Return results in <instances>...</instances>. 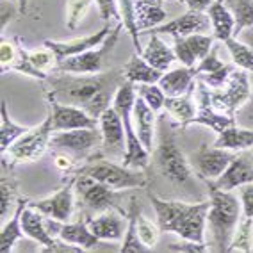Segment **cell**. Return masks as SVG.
Returning <instances> with one entry per match:
<instances>
[{
  "label": "cell",
  "instance_id": "cell-51",
  "mask_svg": "<svg viewBox=\"0 0 253 253\" xmlns=\"http://www.w3.org/2000/svg\"><path fill=\"white\" fill-rule=\"evenodd\" d=\"M241 36H243V41L246 45H250L253 48V27H246L243 32H241Z\"/></svg>",
  "mask_w": 253,
  "mask_h": 253
},
{
  "label": "cell",
  "instance_id": "cell-21",
  "mask_svg": "<svg viewBox=\"0 0 253 253\" xmlns=\"http://www.w3.org/2000/svg\"><path fill=\"white\" fill-rule=\"evenodd\" d=\"M113 29H109V25L105 23L104 27L96 31L95 34H87L84 38H75V40H70V41H54V40H45L43 41V45L46 48H50L54 52L55 59L59 61H64V59L73 57V55H79L82 52H86V50H91L98 46L105 38L111 34Z\"/></svg>",
  "mask_w": 253,
  "mask_h": 253
},
{
  "label": "cell",
  "instance_id": "cell-46",
  "mask_svg": "<svg viewBox=\"0 0 253 253\" xmlns=\"http://www.w3.org/2000/svg\"><path fill=\"white\" fill-rule=\"evenodd\" d=\"M241 205L244 216L253 219V184L241 185Z\"/></svg>",
  "mask_w": 253,
  "mask_h": 253
},
{
  "label": "cell",
  "instance_id": "cell-35",
  "mask_svg": "<svg viewBox=\"0 0 253 253\" xmlns=\"http://www.w3.org/2000/svg\"><path fill=\"white\" fill-rule=\"evenodd\" d=\"M118 5H120V13H122V23L125 31L130 34L132 43H134V48H136V54H143V46L139 43V29H137V20H136V11H134V2L132 0H118Z\"/></svg>",
  "mask_w": 253,
  "mask_h": 253
},
{
  "label": "cell",
  "instance_id": "cell-23",
  "mask_svg": "<svg viewBox=\"0 0 253 253\" xmlns=\"http://www.w3.org/2000/svg\"><path fill=\"white\" fill-rule=\"evenodd\" d=\"M196 79H198V73H196L195 66H184L182 64L180 68L164 72L157 84L166 93V96H180L185 95L191 87L195 86Z\"/></svg>",
  "mask_w": 253,
  "mask_h": 253
},
{
  "label": "cell",
  "instance_id": "cell-6",
  "mask_svg": "<svg viewBox=\"0 0 253 253\" xmlns=\"http://www.w3.org/2000/svg\"><path fill=\"white\" fill-rule=\"evenodd\" d=\"M77 173H86L116 191L146 187L148 184V178L139 168H126L123 164H114L113 161H104L100 157L95 161L91 159V163L82 166Z\"/></svg>",
  "mask_w": 253,
  "mask_h": 253
},
{
  "label": "cell",
  "instance_id": "cell-18",
  "mask_svg": "<svg viewBox=\"0 0 253 253\" xmlns=\"http://www.w3.org/2000/svg\"><path fill=\"white\" fill-rule=\"evenodd\" d=\"M205 184L209 185V189L221 191H234L241 185L253 184V155L246 152L235 155L221 176H217L216 180H207Z\"/></svg>",
  "mask_w": 253,
  "mask_h": 253
},
{
  "label": "cell",
  "instance_id": "cell-31",
  "mask_svg": "<svg viewBox=\"0 0 253 253\" xmlns=\"http://www.w3.org/2000/svg\"><path fill=\"white\" fill-rule=\"evenodd\" d=\"M217 148H226L232 152H244L253 148V128H241L237 125H232L217 134V139L214 143Z\"/></svg>",
  "mask_w": 253,
  "mask_h": 253
},
{
  "label": "cell",
  "instance_id": "cell-28",
  "mask_svg": "<svg viewBox=\"0 0 253 253\" xmlns=\"http://www.w3.org/2000/svg\"><path fill=\"white\" fill-rule=\"evenodd\" d=\"M29 202H31V200H27V198H18L13 217L2 226V232H0V250H2V253L13 252L14 244L23 237L22 214H23V211H25V207L29 205Z\"/></svg>",
  "mask_w": 253,
  "mask_h": 253
},
{
  "label": "cell",
  "instance_id": "cell-48",
  "mask_svg": "<svg viewBox=\"0 0 253 253\" xmlns=\"http://www.w3.org/2000/svg\"><path fill=\"white\" fill-rule=\"evenodd\" d=\"M75 161L77 159L73 157V155L66 154V152H57L55 154V166L61 173H70L75 169Z\"/></svg>",
  "mask_w": 253,
  "mask_h": 253
},
{
  "label": "cell",
  "instance_id": "cell-5",
  "mask_svg": "<svg viewBox=\"0 0 253 253\" xmlns=\"http://www.w3.org/2000/svg\"><path fill=\"white\" fill-rule=\"evenodd\" d=\"M134 102H136V87H134V82L125 81L120 86V89L116 91V96L113 100V107L122 116V122L126 134V152L122 164L126 168L146 169L150 164V152L145 148V145L141 143L139 136H137V132L134 130V123H132V120H134L132 118Z\"/></svg>",
  "mask_w": 253,
  "mask_h": 253
},
{
  "label": "cell",
  "instance_id": "cell-14",
  "mask_svg": "<svg viewBox=\"0 0 253 253\" xmlns=\"http://www.w3.org/2000/svg\"><path fill=\"white\" fill-rule=\"evenodd\" d=\"M100 130H102V154L111 159L125 157L126 152V134L122 116L111 105L100 116Z\"/></svg>",
  "mask_w": 253,
  "mask_h": 253
},
{
  "label": "cell",
  "instance_id": "cell-29",
  "mask_svg": "<svg viewBox=\"0 0 253 253\" xmlns=\"http://www.w3.org/2000/svg\"><path fill=\"white\" fill-rule=\"evenodd\" d=\"M195 87H191L185 95H180V96H166L164 100V109L168 111L169 116H173L176 122L180 123V128L185 130V125L189 122L191 118L196 114V107H195Z\"/></svg>",
  "mask_w": 253,
  "mask_h": 253
},
{
  "label": "cell",
  "instance_id": "cell-4",
  "mask_svg": "<svg viewBox=\"0 0 253 253\" xmlns=\"http://www.w3.org/2000/svg\"><path fill=\"white\" fill-rule=\"evenodd\" d=\"M157 145L154 146V161L159 173L176 185H193V173L189 159L182 154L176 145V137L171 123L166 120V114L159 116Z\"/></svg>",
  "mask_w": 253,
  "mask_h": 253
},
{
  "label": "cell",
  "instance_id": "cell-40",
  "mask_svg": "<svg viewBox=\"0 0 253 253\" xmlns=\"http://www.w3.org/2000/svg\"><path fill=\"white\" fill-rule=\"evenodd\" d=\"M137 234H139L141 241H143L150 250H154L159 241V235H161V228H159V225H155V223H152L150 219H146V217L139 212V216H137Z\"/></svg>",
  "mask_w": 253,
  "mask_h": 253
},
{
  "label": "cell",
  "instance_id": "cell-27",
  "mask_svg": "<svg viewBox=\"0 0 253 253\" xmlns=\"http://www.w3.org/2000/svg\"><path fill=\"white\" fill-rule=\"evenodd\" d=\"M161 70L154 68L152 64L146 61L143 55L134 54L130 61L123 66V75L126 81L134 82V84H157L163 77Z\"/></svg>",
  "mask_w": 253,
  "mask_h": 253
},
{
  "label": "cell",
  "instance_id": "cell-36",
  "mask_svg": "<svg viewBox=\"0 0 253 253\" xmlns=\"http://www.w3.org/2000/svg\"><path fill=\"white\" fill-rule=\"evenodd\" d=\"M235 18V34L246 27H253V0H225Z\"/></svg>",
  "mask_w": 253,
  "mask_h": 253
},
{
  "label": "cell",
  "instance_id": "cell-50",
  "mask_svg": "<svg viewBox=\"0 0 253 253\" xmlns=\"http://www.w3.org/2000/svg\"><path fill=\"white\" fill-rule=\"evenodd\" d=\"M185 5H187V9L191 11H207L209 5L212 4L214 0H182Z\"/></svg>",
  "mask_w": 253,
  "mask_h": 253
},
{
  "label": "cell",
  "instance_id": "cell-30",
  "mask_svg": "<svg viewBox=\"0 0 253 253\" xmlns=\"http://www.w3.org/2000/svg\"><path fill=\"white\" fill-rule=\"evenodd\" d=\"M143 57L148 61L154 68L161 70V72H168L169 66L173 64V61H176L175 50L169 48V46L161 40L159 34H152V40L146 45V48H143Z\"/></svg>",
  "mask_w": 253,
  "mask_h": 253
},
{
  "label": "cell",
  "instance_id": "cell-25",
  "mask_svg": "<svg viewBox=\"0 0 253 253\" xmlns=\"http://www.w3.org/2000/svg\"><path fill=\"white\" fill-rule=\"evenodd\" d=\"M205 13L209 14V20H211L214 40L225 43L226 40L235 36V18L232 11L228 9V5L225 4V0H214Z\"/></svg>",
  "mask_w": 253,
  "mask_h": 253
},
{
  "label": "cell",
  "instance_id": "cell-15",
  "mask_svg": "<svg viewBox=\"0 0 253 253\" xmlns=\"http://www.w3.org/2000/svg\"><path fill=\"white\" fill-rule=\"evenodd\" d=\"M196 102H198V109H196V114L191 118L185 128L189 125H205L209 126L211 130L219 132L228 128V126L235 125V118L234 116H226V114L219 113L212 107V102H211V87L205 84L202 79L196 81Z\"/></svg>",
  "mask_w": 253,
  "mask_h": 253
},
{
  "label": "cell",
  "instance_id": "cell-43",
  "mask_svg": "<svg viewBox=\"0 0 253 253\" xmlns=\"http://www.w3.org/2000/svg\"><path fill=\"white\" fill-rule=\"evenodd\" d=\"M223 66H225V63L217 57V46L214 45L212 50H211V52H209V54L205 55V57L202 59L198 64H196L195 68H196V73H198V77H200V75H204V73L216 72V70L223 68Z\"/></svg>",
  "mask_w": 253,
  "mask_h": 253
},
{
  "label": "cell",
  "instance_id": "cell-53",
  "mask_svg": "<svg viewBox=\"0 0 253 253\" xmlns=\"http://www.w3.org/2000/svg\"><path fill=\"white\" fill-rule=\"evenodd\" d=\"M176 2H182V0H176ZM182 4H184V2H182Z\"/></svg>",
  "mask_w": 253,
  "mask_h": 253
},
{
  "label": "cell",
  "instance_id": "cell-33",
  "mask_svg": "<svg viewBox=\"0 0 253 253\" xmlns=\"http://www.w3.org/2000/svg\"><path fill=\"white\" fill-rule=\"evenodd\" d=\"M27 130H29V126H22L11 120L9 113H7V102L2 100V102H0V143H2L0 150H2V154L22 136L23 132H27Z\"/></svg>",
  "mask_w": 253,
  "mask_h": 253
},
{
  "label": "cell",
  "instance_id": "cell-41",
  "mask_svg": "<svg viewBox=\"0 0 253 253\" xmlns=\"http://www.w3.org/2000/svg\"><path fill=\"white\" fill-rule=\"evenodd\" d=\"M29 57H31L32 64L36 66L38 70L45 72L50 75V72H54L55 66H57V59H55L54 52L50 48H41V50H32L29 52Z\"/></svg>",
  "mask_w": 253,
  "mask_h": 253
},
{
  "label": "cell",
  "instance_id": "cell-32",
  "mask_svg": "<svg viewBox=\"0 0 253 253\" xmlns=\"http://www.w3.org/2000/svg\"><path fill=\"white\" fill-rule=\"evenodd\" d=\"M141 212V205L137 204L136 200L130 202L128 207V223H126V232L123 237V244L120 252L122 253H143L150 252V248L141 241L139 234H137V216Z\"/></svg>",
  "mask_w": 253,
  "mask_h": 253
},
{
  "label": "cell",
  "instance_id": "cell-44",
  "mask_svg": "<svg viewBox=\"0 0 253 253\" xmlns=\"http://www.w3.org/2000/svg\"><path fill=\"white\" fill-rule=\"evenodd\" d=\"M16 182L13 180L9 176V180H7V176L5 173L2 175V217L7 216V212L11 211L13 207V202L16 198Z\"/></svg>",
  "mask_w": 253,
  "mask_h": 253
},
{
  "label": "cell",
  "instance_id": "cell-22",
  "mask_svg": "<svg viewBox=\"0 0 253 253\" xmlns=\"http://www.w3.org/2000/svg\"><path fill=\"white\" fill-rule=\"evenodd\" d=\"M123 214L118 209H107L100 214L98 217L91 219L87 217V225L89 230L98 237L100 241H120L123 237V234L126 232L125 219H122Z\"/></svg>",
  "mask_w": 253,
  "mask_h": 253
},
{
  "label": "cell",
  "instance_id": "cell-12",
  "mask_svg": "<svg viewBox=\"0 0 253 253\" xmlns=\"http://www.w3.org/2000/svg\"><path fill=\"white\" fill-rule=\"evenodd\" d=\"M235 155L232 154V150L226 148H217V146H209V145H200L196 152L189 155L191 168L196 171V175L202 180H216L217 176H221L228 164L232 163V159Z\"/></svg>",
  "mask_w": 253,
  "mask_h": 253
},
{
  "label": "cell",
  "instance_id": "cell-3",
  "mask_svg": "<svg viewBox=\"0 0 253 253\" xmlns=\"http://www.w3.org/2000/svg\"><path fill=\"white\" fill-rule=\"evenodd\" d=\"M211 207L207 212V228L211 232V250L228 252L234 232L241 221L243 205L232 191L209 189Z\"/></svg>",
  "mask_w": 253,
  "mask_h": 253
},
{
  "label": "cell",
  "instance_id": "cell-34",
  "mask_svg": "<svg viewBox=\"0 0 253 253\" xmlns=\"http://www.w3.org/2000/svg\"><path fill=\"white\" fill-rule=\"evenodd\" d=\"M225 45H226V50H228V54H230L235 66L253 73V48L252 46L246 45L244 41L235 40V38L226 40Z\"/></svg>",
  "mask_w": 253,
  "mask_h": 253
},
{
  "label": "cell",
  "instance_id": "cell-1",
  "mask_svg": "<svg viewBox=\"0 0 253 253\" xmlns=\"http://www.w3.org/2000/svg\"><path fill=\"white\" fill-rule=\"evenodd\" d=\"M46 81L50 84V93L59 102L82 107L87 114L100 120L105 109L111 107L116 91L126 79L122 68L91 75L57 72L55 75H48Z\"/></svg>",
  "mask_w": 253,
  "mask_h": 253
},
{
  "label": "cell",
  "instance_id": "cell-39",
  "mask_svg": "<svg viewBox=\"0 0 253 253\" xmlns=\"http://www.w3.org/2000/svg\"><path fill=\"white\" fill-rule=\"evenodd\" d=\"M137 95L145 100L150 107L154 109L155 113H159L161 109H164V100H166V93L161 89L159 84H139L136 87Z\"/></svg>",
  "mask_w": 253,
  "mask_h": 253
},
{
  "label": "cell",
  "instance_id": "cell-49",
  "mask_svg": "<svg viewBox=\"0 0 253 253\" xmlns=\"http://www.w3.org/2000/svg\"><path fill=\"white\" fill-rule=\"evenodd\" d=\"M14 14H20V9L14 7V2H2V23H0V29L4 31L7 27V20H13Z\"/></svg>",
  "mask_w": 253,
  "mask_h": 253
},
{
  "label": "cell",
  "instance_id": "cell-13",
  "mask_svg": "<svg viewBox=\"0 0 253 253\" xmlns=\"http://www.w3.org/2000/svg\"><path fill=\"white\" fill-rule=\"evenodd\" d=\"M48 104H50V114H52V125L54 132L63 130H73V128H93L100 125L98 118H93L87 114L82 107L70 105L59 102L52 93L48 91Z\"/></svg>",
  "mask_w": 253,
  "mask_h": 253
},
{
  "label": "cell",
  "instance_id": "cell-45",
  "mask_svg": "<svg viewBox=\"0 0 253 253\" xmlns=\"http://www.w3.org/2000/svg\"><path fill=\"white\" fill-rule=\"evenodd\" d=\"M95 2L104 22H109L111 18H114L116 22H122V13H120L118 0H95Z\"/></svg>",
  "mask_w": 253,
  "mask_h": 253
},
{
  "label": "cell",
  "instance_id": "cell-8",
  "mask_svg": "<svg viewBox=\"0 0 253 253\" xmlns=\"http://www.w3.org/2000/svg\"><path fill=\"white\" fill-rule=\"evenodd\" d=\"M123 23L118 22L116 27L111 31L107 38H105L98 46L91 50H86L79 55L59 61L54 72H66V73H79V75H91V73H102L105 68V61L109 59L111 52L116 46L118 40H120V32H122Z\"/></svg>",
  "mask_w": 253,
  "mask_h": 253
},
{
  "label": "cell",
  "instance_id": "cell-7",
  "mask_svg": "<svg viewBox=\"0 0 253 253\" xmlns=\"http://www.w3.org/2000/svg\"><path fill=\"white\" fill-rule=\"evenodd\" d=\"M52 134H54V125H52V114H48L45 118V122L29 128L27 132H23L22 136L4 152V155L9 157V168L22 163H34V161L43 157L46 150L50 148Z\"/></svg>",
  "mask_w": 253,
  "mask_h": 253
},
{
  "label": "cell",
  "instance_id": "cell-42",
  "mask_svg": "<svg viewBox=\"0 0 253 253\" xmlns=\"http://www.w3.org/2000/svg\"><path fill=\"white\" fill-rule=\"evenodd\" d=\"M232 72H234V66L225 64L223 68L216 70V72H212V73H204V75H200L198 79H202L211 89H219V87H223L226 82H228Z\"/></svg>",
  "mask_w": 253,
  "mask_h": 253
},
{
  "label": "cell",
  "instance_id": "cell-11",
  "mask_svg": "<svg viewBox=\"0 0 253 253\" xmlns=\"http://www.w3.org/2000/svg\"><path fill=\"white\" fill-rule=\"evenodd\" d=\"M98 146H102V130L98 126L54 132L50 137V148L55 152H66L75 159L87 157Z\"/></svg>",
  "mask_w": 253,
  "mask_h": 253
},
{
  "label": "cell",
  "instance_id": "cell-19",
  "mask_svg": "<svg viewBox=\"0 0 253 253\" xmlns=\"http://www.w3.org/2000/svg\"><path fill=\"white\" fill-rule=\"evenodd\" d=\"M211 20L209 14L204 11H187L178 18H173L169 22H164L161 25L148 31H143L141 34H169L173 38H184L189 34H196V32H205L209 31Z\"/></svg>",
  "mask_w": 253,
  "mask_h": 253
},
{
  "label": "cell",
  "instance_id": "cell-38",
  "mask_svg": "<svg viewBox=\"0 0 253 253\" xmlns=\"http://www.w3.org/2000/svg\"><path fill=\"white\" fill-rule=\"evenodd\" d=\"M91 4H93V0H68V4H66V27L70 31H75L81 25V22L89 11Z\"/></svg>",
  "mask_w": 253,
  "mask_h": 253
},
{
  "label": "cell",
  "instance_id": "cell-37",
  "mask_svg": "<svg viewBox=\"0 0 253 253\" xmlns=\"http://www.w3.org/2000/svg\"><path fill=\"white\" fill-rule=\"evenodd\" d=\"M253 219L252 217L244 216L239 221L237 230L234 232V237H232V243L228 246V252H252L253 250Z\"/></svg>",
  "mask_w": 253,
  "mask_h": 253
},
{
  "label": "cell",
  "instance_id": "cell-47",
  "mask_svg": "<svg viewBox=\"0 0 253 253\" xmlns=\"http://www.w3.org/2000/svg\"><path fill=\"white\" fill-rule=\"evenodd\" d=\"M169 252H189V253H200V252H212L209 244H202V243H195V241H187L184 239V243L178 244H171L169 246Z\"/></svg>",
  "mask_w": 253,
  "mask_h": 253
},
{
  "label": "cell",
  "instance_id": "cell-26",
  "mask_svg": "<svg viewBox=\"0 0 253 253\" xmlns=\"http://www.w3.org/2000/svg\"><path fill=\"white\" fill-rule=\"evenodd\" d=\"M132 2H134L139 34L166 22L168 13L163 7V0H132Z\"/></svg>",
  "mask_w": 253,
  "mask_h": 253
},
{
  "label": "cell",
  "instance_id": "cell-9",
  "mask_svg": "<svg viewBox=\"0 0 253 253\" xmlns=\"http://www.w3.org/2000/svg\"><path fill=\"white\" fill-rule=\"evenodd\" d=\"M252 96V86L246 70H234L225 86L219 89H211L212 107L226 116H234L235 111L243 107Z\"/></svg>",
  "mask_w": 253,
  "mask_h": 253
},
{
  "label": "cell",
  "instance_id": "cell-2",
  "mask_svg": "<svg viewBox=\"0 0 253 253\" xmlns=\"http://www.w3.org/2000/svg\"><path fill=\"white\" fill-rule=\"evenodd\" d=\"M148 198L155 209L161 232H171L182 239L205 244L207 212L211 207V200L200 202V204H185L176 200L159 198L152 191H148Z\"/></svg>",
  "mask_w": 253,
  "mask_h": 253
},
{
  "label": "cell",
  "instance_id": "cell-17",
  "mask_svg": "<svg viewBox=\"0 0 253 253\" xmlns=\"http://www.w3.org/2000/svg\"><path fill=\"white\" fill-rule=\"evenodd\" d=\"M75 178L77 175L70 176L66 185H63L59 191H55L52 196H46L43 200H34L29 202L32 209L40 211L48 217H54L57 221H70L73 216V196H75Z\"/></svg>",
  "mask_w": 253,
  "mask_h": 253
},
{
  "label": "cell",
  "instance_id": "cell-20",
  "mask_svg": "<svg viewBox=\"0 0 253 253\" xmlns=\"http://www.w3.org/2000/svg\"><path fill=\"white\" fill-rule=\"evenodd\" d=\"M214 36H209L204 32H196L184 38H175V50L176 61H180L184 66H196V64L212 50Z\"/></svg>",
  "mask_w": 253,
  "mask_h": 253
},
{
  "label": "cell",
  "instance_id": "cell-16",
  "mask_svg": "<svg viewBox=\"0 0 253 253\" xmlns=\"http://www.w3.org/2000/svg\"><path fill=\"white\" fill-rule=\"evenodd\" d=\"M45 223H46V228H48V232L52 235L54 234L59 235L61 241L73 244V246H79V248H82V250H96L98 244L102 243V241L89 230L87 216L81 217L77 223L57 221L54 217L45 219Z\"/></svg>",
  "mask_w": 253,
  "mask_h": 253
},
{
  "label": "cell",
  "instance_id": "cell-24",
  "mask_svg": "<svg viewBox=\"0 0 253 253\" xmlns=\"http://www.w3.org/2000/svg\"><path fill=\"white\" fill-rule=\"evenodd\" d=\"M132 118L136 123V132L139 136L141 143L145 145V148L150 154L154 152V137H155V111L146 104L145 100L139 95L136 96L134 102V109H132Z\"/></svg>",
  "mask_w": 253,
  "mask_h": 253
},
{
  "label": "cell",
  "instance_id": "cell-10",
  "mask_svg": "<svg viewBox=\"0 0 253 253\" xmlns=\"http://www.w3.org/2000/svg\"><path fill=\"white\" fill-rule=\"evenodd\" d=\"M75 195L84 209L96 211V212H104L107 209H118L125 214L120 205H118V195L116 189L102 184L100 180L86 173H77L75 178Z\"/></svg>",
  "mask_w": 253,
  "mask_h": 253
},
{
  "label": "cell",
  "instance_id": "cell-52",
  "mask_svg": "<svg viewBox=\"0 0 253 253\" xmlns=\"http://www.w3.org/2000/svg\"><path fill=\"white\" fill-rule=\"evenodd\" d=\"M18 2V9H20V14L25 16L27 14V7H29V0H16Z\"/></svg>",
  "mask_w": 253,
  "mask_h": 253
}]
</instances>
